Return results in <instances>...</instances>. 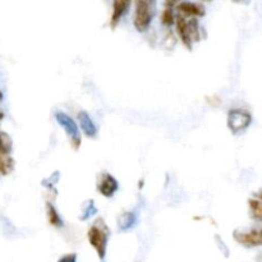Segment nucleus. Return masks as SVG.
Returning a JSON list of instances; mask_svg holds the SVG:
<instances>
[{"instance_id": "obj_1", "label": "nucleus", "mask_w": 262, "mask_h": 262, "mask_svg": "<svg viewBox=\"0 0 262 262\" xmlns=\"http://www.w3.org/2000/svg\"><path fill=\"white\" fill-rule=\"evenodd\" d=\"M100 224L101 225H99V221H97L95 225L90 229V232H88V241H90V243L92 244L93 248L96 249L99 257H100L101 259H104L106 254L109 232H108V228L103 224V221H100Z\"/></svg>"}, {"instance_id": "obj_2", "label": "nucleus", "mask_w": 262, "mask_h": 262, "mask_svg": "<svg viewBox=\"0 0 262 262\" xmlns=\"http://www.w3.org/2000/svg\"><path fill=\"white\" fill-rule=\"evenodd\" d=\"M252 122V115L247 110L234 109L228 114V127L233 133H241L249 127Z\"/></svg>"}, {"instance_id": "obj_3", "label": "nucleus", "mask_w": 262, "mask_h": 262, "mask_svg": "<svg viewBox=\"0 0 262 262\" xmlns=\"http://www.w3.org/2000/svg\"><path fill=\"white\" fill-rule=\"evenodd\" d=\"M152 19L151 6L148 2L140 0L136 3V16H135V26L138 31L143 32L150 27Z\"/></svg>"}, {"instance_id": "obj_4", "label": "nucleus", "mask_w": 262, "mask_h": 262, "mask_svg": "<svg viewBox=\"0 0 262 262\" xmlns=\"http://www.w3.org/2000/svg\"><path fill=\"white\" fill-rule=\"evenodd\" d=\"M234 238L244 246H262V226H256L248 231H237L234 233Z\"/></svg>"}, {"instance_id": "obj_5", "label": "nucleus", "mask_w": 262, "mask_h": 262, "mask_svg": "<svg viewBox=\"0 0 262 262\" xmlns=\"http://www.w3.org/2000/svg\"><path fill=\"white\" fill-rule=\"evenodd\" d=\"M55 119L58 120L59 124L64 128V130L67 132V135L72 138V141L74 142V145L78 146V143L81 142L80 133H78V127L77 124L74 123V120L72 119L69 115H67L63 111H56L55 113Z\"/></svg>"}, {"instance_id": "obj_6", "label": "nucleus", "mask_w": 262, "mask_h": 262, "mask_svg": "<svg viewBox=\"0 0 262 262\" xmlns=\"http://www.w3.org/2000/svg\"><path fill=\"white\" fill-rule=\"evenodd\" d=\"M117 189H118L117 180L109 174L104 175L103 180H101L100 184H99V191H100L105 197H111L115 193Z\"/></svg>"}, {"instance_id": "obj_7", "label": "nucleus", "mask_w": 262, "mask_h": 262, "mask_svg": "<svg viewBox=\"0 0 262 262\" xmlns=\"http://www.w3.org/2000/svg\"><path fill=\"white\" fill-rule=\"evenodd\" d=\"M78 120H80V125L86 136L95 137L97 135V128H96L95 123L92 122V119H91L90 115L86 111H81L80 114H78Z\"/></svg>"}, {"instance_id": "obj_8", "label": "nucleus", "mask_w": 262, "mask_h": 262, "mask_svg": "<svg viewBox=\"0 0 262 262\" xmlns=\"http://www.w3.org/2000/svg\"><path fill=\"white\" fill-rule=\"evenodd\" d=\"M137 221V215L135 212H124L118 219V226L120 231H128L132 228Z\"/></svg>"}, {"instance_id": "obj_9", "label": "nucleus", "mask_w": 262, "mask_h": 262, "mask_svg": "<svg viewBox=\"0 0 262 262\" xmlns=\"http://www.w3.org/2000/svg\"><path fill=\"white\" fill-rule=\"evenodd\" d=\"M178 9L185 14H191V16H204V7L199 6L196 3H189V2H183L178 6Z\"/></svg>"}, {"instance_id": "obj_10", "label": "nucleus", "mask_w": 262, "mask_h": 262, "mask_svg": "<svg viewBox=\"0 0 262 262\" xmlns=\"http://www.w3.org/2000/svg\"><path fill=\"white\" fill-rule=\"evenodd\" d=\"M128 6H129V3L124 2V0H117V2H115L113 17H111V23H113V26L122 18V16L125 13V11H127Z\"/></svg>"}, {"instance_id": "obj_11", "label": "nucleus", "mask_w": 262, "mask_h": 262, "mask_svg": "<svg viewBox=\"0 0 262 262\" xmlns=\"http://www.w3.org/2000/svg\"><path fill=\"white\" fill-rule=\"evenodd\" d=\"M177 28H178V32H179L180 37H182L183 43L185 44V45L188 46V48H191V35H189V31H188V26H187V22L184 21L183 18H178L177 21Z\"/></svg>"}, {"instance_id": "obj_12", "label": "nucleus", "mask_w": 262, "mask_h": 262, "mask_svg": "<svg viewBox=\"0 0 262 262\" xmlns=\"http://www.w3.org/2000/svg\"><path fill=\"white\" fill-rule=\"evenodd\" d=\"M48 217H49V221H50L53 225L61 226V224H63V222H61V219L59 217L58 212H56L55 207H54L51 204H48Z\"/></svg>"}, {"instance_id": "obj_13", "label": "nucleus", "mask_w": 262, "mask_h": 262, "mask_svg": "<svg viewBox=\"0 0 262 262\" xmlns=\"http://www.w3.org/2000/svg\"><path fill=\"white\" fill-rule=\"evenodd\" d=\"M249 207L254 217L262 220V201L259 200H251L249 201Z\"/></svg>"}, {"instance_id": "obj_14", "label": "nucleus", "mask_w": 262, "mask_h": 262, "mask_svg": "<svg viewBox=\"0 0 262 262\" xmlns=\"http://www.w3.org/2000/svg\"><path fill=\"white\" fill-rule=\"evenodd\" d=\"M161 19H162V23H164V24H172L173 19H174V16H173L172 9H165V11L162 12Z\"/></svg>"}, {"instance_id": "obj_15", "label": "nucleus", "mask_w": 262, "mask_h": 262, "mask_svg": "<svg viewBox=\"0 0 262 262\" xmlns=\"http://www.w3.org/2000/svg\"><path fill=\"white\" fill-rule=\"evenodd\" d=\"M58 262H77V256H76L74 253L66 254V256L61 257Z\"/></svg>"}, {"instance_id": "obj_16", "label": "nucleus", "mask_w": 262, "mask_h": 262, "mask_svg": "<svg viewBox=\"0 0 262 262\" xmlns=\"http://www.w3.org/2000/svg\"><path fill=\"white\" fill-rule=\"evenodd\" d=\"M258 199H259V201H262V191L258 193Z\"/></svg>"}, {"instance_id": "obj_17", "label": "nucleus", "mask_w": 262, "mask_h": 262, "mask_svg": "<svg viewBox=\"0 0 262 262\" xmlns=\"http://www.w3.org/2000/svg\"><path fill=\"white\" fill-rule=\"evenodd\" d=\"M2 99H3V93L0 92V100H2Z\"/></svg>"}, {"instance_id": "obj_18", "label": "nucleus", "mask_w": 262, "mask_h": 262, "mask_svg": "<svg viewBox=\"0 0 262 262\" xmlns=\"http://www.w3.org/2000/svg\"><path fill=\"white\" fill-rule=\"evenodd\" d=\"M2 118H3V114H2V113H0V119H2Z\"/></svg>"}]
</instances>
